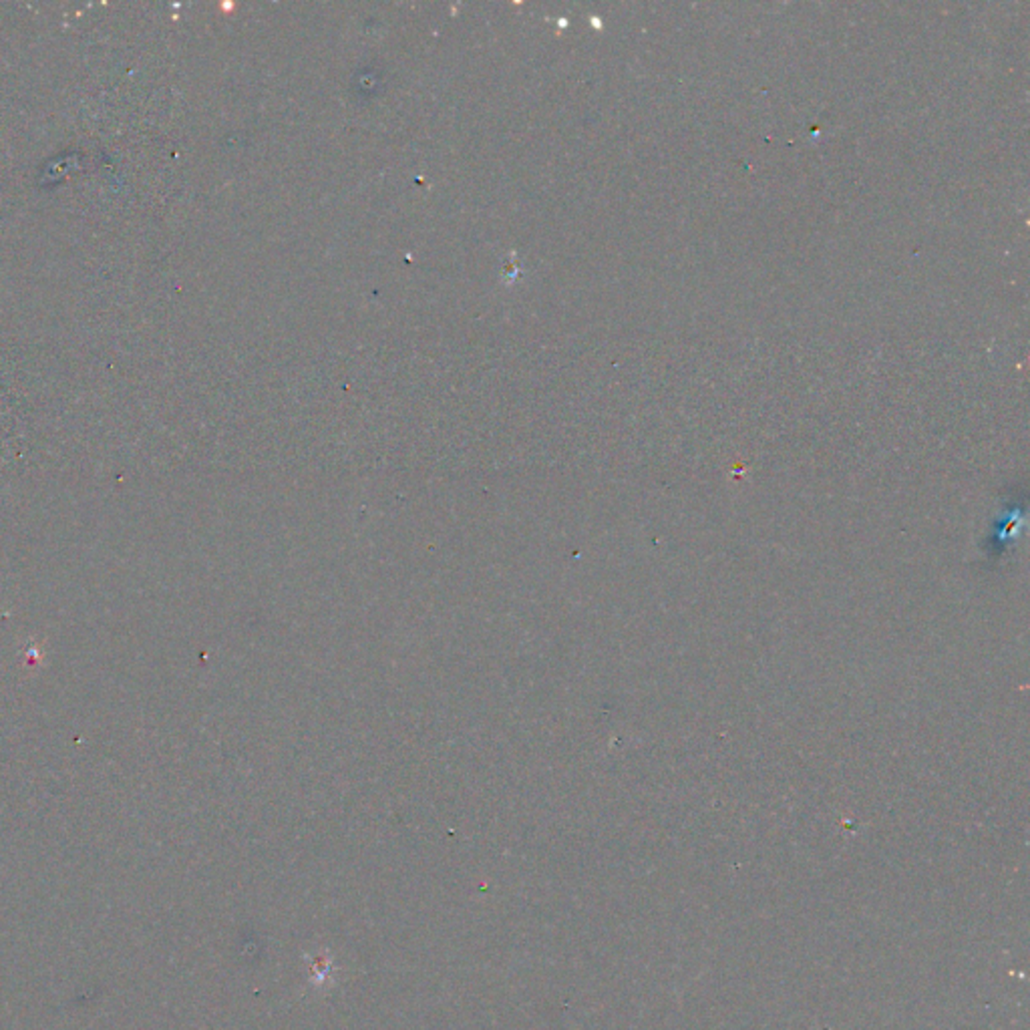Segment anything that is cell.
I'll use <instances>...</instances> for the list:
<instances>
[{"mask_svg": "<svg viewBox=\"0 0 1030 1030\" xmlns=\"http://www.w3.org/2000/svg\"><path fill=\"white\" fill-rule=\"evenodd\" d=\"M304 962L308 964L310 969V985L315 990H329L339 982V966L332 964V954L329 950L324 952H318V954L310 956V954H304Z\"/></svg>", "mask_w": 1030, "mask_h": 1030, "instance_id": "6da1fadb", "label": "cell"}]
</instances>
